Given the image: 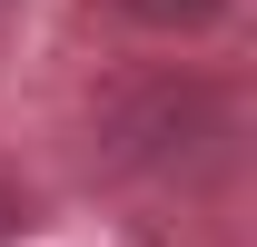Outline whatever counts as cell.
<instances>
[{
  "label": "cell",
  "instance_id": "1",
  "mask_svg": "<svg viewBox=\"0 0 257 247\" xmlns=\"http://www.w3.org/2000/svg\"><path fill=\"white\" fill-rule=\"evenodd\" d=\"M128 20H149V30H208L218 0H128Z\"/></svg>",
  "mask_w": 257,
  "mask_h": 247
},
{
  "label": "cell",
  "instance_id": "2",
  "mask_svg": "<svg viewBox=\"0 0 257 247\" xmlns=\"http://www.w3.org/2000/svg\"><path fill=\"white\" fill-rule=\"evenodd\" d=\"M0 227H10V208H0Z\"/></svg>",
  "mask_w": 257,
  "mask_h": 247
}]
</instances>
